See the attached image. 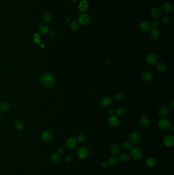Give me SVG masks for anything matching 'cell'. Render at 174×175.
I'll return each instance as SVG.
<instances>
[{
  "mask_svg": "<svg viewBox=\"0 0 174 175\" xmlns=\"http://www.w3.org/2000/svg\"><path fill=\"white\" fill-rule=\"evenodd\" d=\"M88 4L86 1H82L79 6V9L80 11H82V12H84L87 9V7H88Z\"/></svg>",
  "mask_w": 174,
  "mask_h": 175,
  "instance_id": "23",
  "label": "cell"
},
{
  "mask_svg": "<svg viewBox=\"0 0 174 175\" xmlns=\"http://www.w3.org/2000/svg\"><path fill=\"white\" fill-rule=\"evenodd\" d=\"M77 145V141L76 138L74 137H70L68 138L66 141V146L70 149H73Z\"/></svg>",
  "mask_w": 174,
  "mask_h": 175,
  "instance_id": "11",
  "label": "cell"
},
{
  "mask_svg": "<svg viewBox=\"0 0 174 175\" xmlns=\"http://www.w3.org/2000/svg\"><path fill=\"white\" fill-rule=\"evenodd\" d=\"M130 154L132 157L136 161H138L142 159L143 156L142 151V150L138 147L135 146L133 148H131Z\"/></svg>",
  "mask_w": 174,
  "mask_h": 175,
  "instance_id": "2",
  "label": "cell"
},
{
  "mask_svg": "<svg viewBox=\"0 0 174 175\" xmlns=\"http://www.w3.org/2000/svg\"><path fill=\"white\" fill-rule=\"evenodd\" d=\"M157 69L158 71L160 72L161 73L165 72L166 70V65L164 63H162V62L158 63L157 65Z\"/></svg>",
  "mask_w": 174,
  "mask_h": 175,
  "instance_id": "28",
  "label": "cell"
},
{
  "mask_svg": "<svg viewBox=\"0 0 174 175\" xmlns=\"http://www.w3.org/2000/svg\"><path fill=\"white\" fill-rule=\"evenodd\" d=\"M57 151H58L59 154H63L64 151V149L62 146H60L58 148Z\"/></svg>",
  "mask_w": 174,
  "mask_h": 175,
  "instance_id": "40",
  "label": "cell"
},
{
  "mask_svg": "<svg viewBox=\"0 0 174 175\" xmlns=\"http://www.w3.org/2000/svg\"><path fill=\"white\" fill-rule=\"evenodd\" d=\"M159 25V22L157 19H153L151 22V25L153 29H156Z\"/></svg>",
  "mask_w": 174,
  "mask_h": 175,
  "instance_id": "37",
  "label": "cell"
},
{
  "mask_svg": "<svg viewBox=\"0 0 174 175\" xmlns=\"http://www.w3.org/2000/svg\"><path fill=\"white\" fill-rule=\"evenodd\" d=\"M71 2H72V3H75L76 2H77L78 0H70Z\"/></svg>",
  "mask_w": 174,
  "mask_h": 175,
  "instance_id": "45",
  "label": "cell"
},
{
  "mask_svg": "<svg viewBox=\"0 0 174 175\" xmlns=\"http://www.w3.org/2000/svg\"><path fill=\"white\" fill-rule=\"evenodd\" d=\"M52 161L54 164H58L60 162L61 160V157L59 154L55 153L53 154L52 156Z\"/></svg>",
  "mask_w": 174,
  "mask_h": 175,
  "instance_id": "27",
  "label": "cell"
},
{
  "mask_svg": "<svg viewBox=\"0 0 174 175\" xmlns=\"http://www.w3.org/2000/svg\"><path fill=\"white\" fill-rule=\"evenodd\" d=\"M118 160L121 163H126L130 160V157L127 154H122L119 155L118 157Z\"/></svg>",
  "mask_w": 174,
  "mask_h": 175,
  "instance_id": "21",
  "label": "cell"
},
{
  "mask_svg": "<svg viewBox=\"0 0 174 175\" xmlns=\"http://www.w3.org/2000/svg\"><path fill=\"white\" fill-rule=\"evenodd\" d=\"M122 147L126 150H129L131 149V144L127 141H125L122 143Z\"/></svg>",
  "mask_w": 174,
  "mask_h": 175,
  "instance_id": "34",
  "label": "cell"
},
{
  "mask_svg": "<svg viewBox=\"0 0 174 175\" xmlns=\"http://www.w3.org/2000/svg\"><path fill=\"white\" fill-rule=\"evenodd\" d=\"M150 13L151 16H153V17L156 18V17H158L159 16H161L162 12H161V9L159 7H155L151 9Z\"/></svg>",
  "mask_w": 174,
  "mask_h": 175,
  "instance_id": "16",
  "label": "cell"
},
{
  "mask_svg": "<svg viewBox=\"0 0 174 175\" xmlns=\"http://www.w3.org/2000/svg\"><path fill=\"white\" fill-rule=\"evenodd\" d=\"M53 137V133L51 130H47L45 131L42 135H41V139L44 142H48L50 141Z\"/></svg>",
  "mask_w": 174,
  "mask_h": 175,
  "instance_id": "13",
  "label": "cell"
},
{
  "mask_svg": "<svg viewBox=\"0 0 174 175\" xmlns=\"http://www.w3.org/2000/svg\"><path fill=\"white\" fill-rule=\"evenodd\" d=\"M73 161V156L72 155H70L67 156L65 158V161L68 163H71Z\"/></svg>",
  "mask_w": 174,
  "mask_h": 175,
  "instance_id": "39",
  "label": "cell"
},
{
  "mask_svg": "<svg viewBox=\"0 0 174 175\" xmlns=\"http://www.w3.org/2000/svg\"><path fill=\"white\" fill-rule=\"evenodd\" d=\"M0 70H1V66H0Z\"/></svg>",
  "mask_w": 174,
  "mask_h": 175,
  "instance_id": "47",
  "label": "cell"
},
{
  "mask_svg": "<svg viewBox=\"0 0 174 175\" xmlns=\"http://www.w3.org/2000/svg\"><path fill=\"white\" fill-rule=\"evenodd\" d=\"M125 113V109L123 107H119L116 110V114L119 116H122Z\"/></svg>",
  "mask_w": 174,
  "mask_h": 175,
  "instance_id": "31",
  "label": "cell"
},
{
  "mask_svg": "<svg viewBox=\"0 0 174 175\" xmlns=\"http://www.w3.org/2000/svg\"><path fill=\"white\" fill-rule=\"evenodd\" d=\"M120 148L119 144L114 143L111 145L110 147V151L112 156H116L118 155L120 152Z\"/></svg>",
  "mask_w": 174,
  "mask_h": 175,
  "instance_id": "10",
  "label": "cell"
},
{
  "mask_svg": "<svg viewBox=\"0 0 174 175\" xmlns=\"http://www.w3.org/2000/svg\"><path fill=\"white\" fill-rule=\"evenodd\" d=\"M163 143L166 146H173L174 144V136L172 135H168L165 137L163 139Z\"/></svg>",
  "mask_w": 174,
  "mask_h": 175,
  "instance_id": "14",
  "label": "cell"
},
{
  "mask_svg": "<svg viewBox=\"0 0 174 175\" xmlns=\"http://www.w3.org/2000/svg\"><path fill=\"white\" fill-rule=\"evenodd\" d=\"M108 163L110 166H114L117 163V159L115 156H110L108 159Z\"/></svg>",
  "mask_w": 174,
  "mask_h": 175,
  "instance_id": "29",
  "label": "cell"
},
{
  "mask_svg": "<svg viewBox=\"0 0 174 175\" xmlns=\"http://www.w3.org/2000/svg\"><path fill=\"white\" fill-rule=\"evenodd\" d=\"M170 107L172 109H173L174 108V99H172L170 103Z\"/></svg>",
  "mask_w": 174,
  "mask_h": 175,
  "instance_id": "43",
  "label": "cell"
},
{
  "mask_svg": "<svg viewBox=\"0 0 174 175\" xmlns=\"http://www.w3.org/2000/svg\"><path fill=\"white\" fill-rule=\"evenodd\" d=\"M77 155L79 159H85L88 156L89 151L86 148L82 146L78 150Z\"/></svg>",
  "mask_w": 174,
  "mask_h": 175,
  "instance_id": "6",
  "label": "cell"
},
{
  "mask_svg": "<svg viewBox=\"0 0 174 175\" xmlns=\"http://www.w3.org/2000/svg\"><path fill=\"white\" fill-rule=\"evenodd\" d=\"M1 115H2V113H1V112L0 111V117L1 116Z\"/></svg>",
  "mask_w": 174,
  "mask_h": 175,
  "instance_id": "46",
  "label": "cell"
},
{
  "mask_svg": "<svg viewBox=\"0 0 174 175\" xmlns=\"http://www.w3.org/2000/svg\"><path fill=\"white\" fill-rule=\"evenodd\" d=\"M86 139H87V136L85 134H83V133L79 134L77 137L78 141L81 142H84L86 140Z\"/></svg>",
  "mask_w": 174,
  "mask_h": 175,
  "instance_id": "35",
  "label": "cell"
},
{
  "mask_svg": "<svg viewBox=\"0 0 174 175\" xmlns=\"http://www.w3.org/2000/svg\"><path fill=\"white\" fill-rule=\"evenodd\" d=\"M150 36L151 39L153 40H157L160 38V34L159 31L156 29H153L151 31Z\"/></svg>",
  "mask_w": 174,
  "mask_h": 175,
  "instance_id": "19",
  "label": "cell"
},
{
  "mask_svg": "<svg viewBox=\"0 0 174 175\" xmlns=\"http://www.w3.org/2000/svg\"><path fill=\"white\" fill-rule=\"evenodd\" d=\"M161 20H162V23L165 25H168L170 22V18L166 15H163V16H162Z\"/></svg>",
  "mask_w": 174,
  "mask_h": 175,
  "instance_id": "36",
  "label": "cell"
},
{
  "mask_svg": "<svg viewBox=\"0 0 174 175\" xmlns=\"http://www.w3.org/2000/svg\"><path fill=\"white\" fill-rule=\"evenodd\" d=\"M151 26L148 22H143L139 25V29L143 32H148L151 29Z\"/></svg>",
  "mask_w": 174,
  "mask_h": 175,
  "instance_id": "17",
  "label": "cell"
},
{
  "mask_svg": "<svg viewBox=\"0 0 174 175\" xmlns=\"http://www.w3.org/2000/svg\"><path fill=\"white\" fill-rule=\"evenodd\" d=\"M48 33H49V36L51 37V38H54L55 36L56 33L54 31H51L49 32Z\"/></svg>",
  "mask_w": 174,
  "mask_h": 175,
  "instance_id": "41",
  "label": "cell"
},
{
  "mask_svg": "<svg viewBox=\"0 0 174 175\" xmlns=\"http://www.w3.org/2000/svg\"><path fill=\"white\" fill-rule=\"evenodd\" d=\"M170 112V108L167 105H163L161 107L158 111V115L161 118L166 117Z\"/></svg>",
  "mask_w": 174,
  "mask_h": 175,
  "instance_id": "7",
  "label": "cell"
},
{
  "mask_svg": "<svg viewBox=\"0 0 174 175\" xmlns=\"http://www.w3.org/2000/svg\"><path fill=\"white\" fill-rule=\"evenodd\" d=\"M158 57L157 56L153 53H149L147 56V62L152 66L155 65L158 62Z\"/></svg>",
  "mask_w": 174,
  "mask_h": 175,
  "instance_id": "8",
  "label": "cell"
},
{
  "mask_svg": "<svg viewBox=\"0 0 174 175\" xmlns=\"http://www.w3.org/2000/svg\"><path fill=\"white\" fill-rule=\"evenodd\" d=\"M38 31L42 35L47 34L49 32V28L46 25H41L38 28Z\"/></svg>",
  "mask_w": 174,
  "mask_h": 175,
  "instance_id": "22",
  "label": "cell"
},
{
  "mask_svg": "<svg viewBox=\"0 0 174 175\" xmlns=\"http://www.w3.org/2000/svg\"><path fill=\"white\" fill-rule=\"evenodd\" d=\"M130 141L133 144L137 145L140 143L141 140V137L139 133L136 132H133L130 134L129 136Z\"/></svg>",
  "mask_w": 174,
  "mask_h": 175,
  "instance_id": "3",
  "label": "cell"
},
{
  "mask_svg": "<svg viewBox=\"0 0 174 175\" xmlns=\"http://www.w3.org/2000/svg\"><path fill=\"white\" fill-rule=\"evenodd\" d=\"M112 103L113 101L112 99L110 97H103L100 101V104H101V105L104 108H107L110 107L112 105Z\"/></svg>",
  "mask_w": 174,
  "mask_h": 175,
  "instance_id": "15",
  "label": "cell"
},
{
  "mask_svg": "<svg viewBox=\"0 0 174 175\" xmlns=\"http://www.w3.org/2000/svg\"><path fill=\"white\" fill-rule=\"evenodd\" d=\"M70 28L72 31H77L79 28V24L76 22H72L70 25Z\"/></svg>",
  "mask_w": 174,
  "mask_h": 175,
  "instance_id": "30",
  "label": "cell"
},
{
  "mask_svg": "<svg viewBox=\"0 0 174 175\" xmlns=\"http://www.w3.org/2000/svg\"><path fill=\"white\" fill-rule=\"evenodd\" d=\"M101 166L103 168H107V167H108V164L107 163H106V162H102L101 164Z\"/></svg>",
  "mask_w": 174,
  "mask_h": 175,
  "instance_id": "42",
  "label": "cell"
},
{
  "mask_svg": "<svg viewBox=\"0 0 174 175\" xmlns=\"http://www.w3.org/2000/svg\"><path fill=\"white\" fill-rule=\"evenodd\" d=\"M163 9L165 12L167 13H170L173 11V6L171 4L169 3H166L164 4L163 6Z\"/></svg>",
  "mask_w": 174,
  "mask_h": 175,
  "instance_id": "25",
  "label": "cell"
},
{
  "mask_svg": "<svg viewBox=\"0 0 174 175\" xmlns=\"http://www.w3.org/2000/svg\"><path fill=\"white\" fill-rule=\"evenodd\" d=\"M124 98V95L122 93H117L115 94L114 95V97H113V99L115 102H120L121 100H123Z\"/></svg>",
  "mask_w": 174,
  "mask_h": 175,
  "instance_id": "32",
  "label": "cell"
},
{
  "mask_svg": "<svg viewBox=\"0 0 174 175\" xmlns=\"http://www.w3.org/2000/svg\"><path fill=\"white\" fill-rule=\"evenodd\" d=\"M24 127V123L22 121L20 120H16L14 123V127L17 130L21 131L23 129Z\"/></svg>",
  "mask_w": 174,
  "mask_h": 175,
  "instance_id": "26",
  "label": "cell"
},
{
  "mask_svg": "<svg viewBox=\"0 0 174 175\" xmlns=\"http://www.w3.org/2000/svg\"><path fill=\"white\" fill-rule=\"evenodd\" d=\"M41 84L47 88L52 87L55 82V80L54 76L49 73H44L40 77Z\"/></svg>",
  "mask_w": 174,
  "mask_h": 175,
  "instance_id": "1",
  "label": "cell"
},
{
  "mask_svg": "<svg viewBox=\"0 0 174 175\" xmlns=\"http://www.w3.org/2000/svg\"><path fill=\"white\" fill-rule=\"evenodd\" d=\"M142 80L147 82H150L153 80V75L149 71H143L142 73Z\"/></svg>",
  "mask_w": 174,
  "mask_h": 175,
  "instance_id": "12",
  "label": "cell"
},
{
  "mask_svg": "<svg viewBox=\"0 0 174 175\" xmlns=\"http://www.w3.org/2000/svg\"><path fill=\"white\" fill-rule=\"evenodd\" d=\"M108 122L109 125L111 127H117L119 125L120 121L117 116L112 115L109 118Z\"/></svg>",
  "mask_w": 174,
  "mask_h": 175,
  "instance_id": "9",
  "label": "cell"
},
{
  "mask_svg": "<svg viewBox=\"0 0 174 175\" xmlns=\"http://www.w3.org/2000/svg\"><path fill=\"white\" fill-rule=\"evenodd\" d=\"M11 107V104L7 101H5L0 104V109L2 111H7Z\"/></svg>",
  "mask_w": 174,
  "mask_h": 175,
  "instance_id": "20",
  "label": "cell"
},
{
  "mask_svg": "<svg viewBox=\"0 0 174 175\" xmlns=\"http://www.w3.org/2000/svg\"><path fill=\"white\" fill-rule=\"evenodd\" d=\"M108 112H109V113L110 115H113L114 114L115 111H114V110L113 108H111V109H110L109 110V111H108Z\"/></svg>",
  "mask_w": 174,
  "mask_h": 175,
  "instance_id": "44",
  "label": "cell"
},
{
  "mask_svg": "<svg viewBox=\"0 0 174 175\" xmlns=\"http://www.w3.org/2000/svg\"><path fill=\"white\" fill-rule=\"evenodd\" d=\"M156 164V161L154 158H149L146 161V165L149 167H153Z\"/></svg>",
  "mask_w": 174,
  "mask_h": 175,
  "instance_id": "24",
  "label": "cell"
},
{
  "mask_svg": "<svg viewBox=\"0 0 174 175\" xmlns=\"http://www.w3.org/2000/svg\"><path fill=\"white\" fill-rule=\"evenodd\" d=\"M158 125L159 127L163 131L168 130L171 127V122L166 119L160 120L158 122Z\"/></svg>",
  "mask_w": 174,
  "mask_h": 175,
  "instance_id": "4",
  "label": "cell"
},
{
  "mask_svg": "<svg viewBox=\"0 0 174 175\" xmlns=\"http://www.w3.org/2000/svg\"><path fill=\"white\" fill-rule=\"evenodd\" d=\"M90 16L86 13L81 15L78 18V23L82 26H86L90 23Z\"/></svg>",
  "mask_w": 174,
  "mask_h": 175,
  "instance_id": "5",
  "label": "cell"
},
{
  "mask_svg": "<svg viewBox=\"0 0 174 175\" xmlns=\"http://www.w3.org/2000/svg\"><path fill=\"white\" fill-rule=\"evenodd\" d=\"M139 123L141 126L142 127H147L150 123V121L148 117L143 116L141 117L139 119Z\"/></svg>",
  "mask_w": 174,
  "mask_h": 175,
  "instance_id": "18",
  "label": "cell"
},
{
  "mask_svg": "<svg viewBox=\"0 0 174 175\" xmlns=\"http://www.w3.org/2000/svg\"><path fill=\"white\" fill-rule=\"evenodd\" d=\"M33 40L34 42L36 44H39L40 43V39L39 34L38 33H35L33 36Z\"/></svg>",
  "mask_w": 174,
  "mask_h": 175,
  "instance_id": "38",
  "label": "cell"
},
{
  "mask_svg": "<svg viewBox=\"0 0 174 175\" xmlns=\"http://www.w3.org/2000/svg\"><path fill=\"white\" fill-rule=\"evenodd\" d=\"M52 16L51 14L50 13H46L44 14V15L43 16V20L45 22L48 23L50 22L52 20Z\"/></svg>",
  "mask_w": 174,
  "mask_h": 175,
  "instance_id": "33",
  "label": "cell"
}]
</instances>
